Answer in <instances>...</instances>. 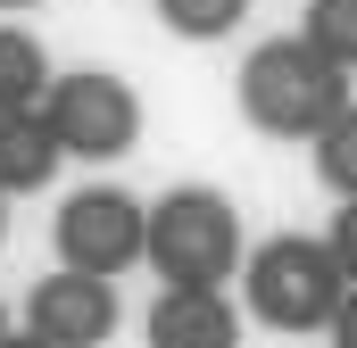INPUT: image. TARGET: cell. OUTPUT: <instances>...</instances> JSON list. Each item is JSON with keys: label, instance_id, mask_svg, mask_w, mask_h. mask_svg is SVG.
Instances as JSON below:
<instances>
[{"label": "cell", "instance_id": "obj_1", "mask_svg": "<svg viewBox=\"0 0 357 348\" xmlns=\"http://www.w3.org/2000/svg\"><path fill=\"white\" fill-rule=\"evenodd\" d=\"M241 116L266 133V141H316L341 108H349V67H333L307 33H266L250 58H241Z\"/></svg>", "mask_w": 357, "mask_h": 348}, {"label": "cell", "instance_id": "obj_2", "mask_svg": "<svg viewBox=\"0 0 357 348\" xmlns=\"http://www.w3.org/2000/svg\"><path fill=\"white\" fill-rule=\"evenodd\" d=\"M241 258H250V241H241V207H233L225 191L183 182V191H167V199L150 207V249H142V265H150L158 282L225 290V282L241 274Z\"/></svg>", "mask_w": 357, "mask_h": 348}, {"label": "cell", "instance_id": "obj_3", "mask_svg": "<svg viewBox=\"0 0 357 348\" xmlns=\"http://www.w3.org/2000/svg\"><path fill=\"white\" fill-rule=\"evenodd\" d=\"M241 299L266 332H333L341 299H349V274L333 258V241L316 232H274L266 249L241 258Z\"/></svg>", "mask_w": 357, "mask_h": 348}, {"label": "cell", "instance_id": "obj_4", "mask_svg": "<svg viewBox=\"0 0 357 348\" xmlns=\"http://www.w3.org/2000/svg\"><path fill=\"white\" fill-rule=\"evenodd\" d=\"M42 108H50L67 158H84V166H116V158L142 141V91L125 84V75H108V67H67V75H50Z\"/></svg>", "mask_w": 357, "mask_h": 348}, {"label": "cell", "instance_id": "obj_5", "mask_svg": "<svg viewBox=\"0 0 357 348\" xmlns=\"http://www.w3.org/2000/svg\"><path fill=\"white\" fill-rule=\"evenodd\" d=\"M50 241H59V265L133 274V265H142V249H150V207H142L133 191H116V182H91V191H75V199L59 207Z\"/></svg>", "mask_w": 357, "mask_h": 348}, {"label": "cell", "instance_id": "obj_6", "mask_svg": "<svg viewBox=\"0 0 357 348\" xmlns=\"http://www.w3.org/2000/svg\"><path fill=\"white\" fill-rule=\"evenodd\" d=\"M116 274H91V265H59L25 290V332L33 348H100L116 340Z\"/></svg>", "mask_w": 357, "mask_h": 348}, {"label": "cell", "instance_id": "obj_7", "mask_svg": "<svg viewBox=\"0 0 357 348\" xmlns=\"http://www.w3.org/2000/svg\"><path fill=\"white\" fill-rule=\"evenodd\" d=\"M142 340L150 348H241V315L225 307V290H183V282H167L158 307L142 315Z\"/></svg>", "mask_w": 357, "mask_h": 348}, {"label": "cell", "instance_id": "obj_8", "mask_svg": "<svg viewBox=\"0 0 357 348\" xmlns=\"http://www.w3.org/2000/svg\"><path fill=\"white\" fill-rule=\"evenodd\" d=\"M67 158V141H59V125H50V108L33 100V108H0V191L17 199V191H42L50 174Z\"/></svg>", "mask_w": 357, "mask_h": 348}, {"label": "cell", "instance_id": "obj_9", "mask_svg": "<svg viewBox=\"0 0 357 348\" xmlns=\"http://www.w3.org/2000/svg\"><path fill=\"white\" fill-rule=\"evenodd\" d=\"M50 91V50L25 25H0V108H33Z\"/></svg>", "mask_w": 357, "mask_h": 348}, {"label": "cell", "instance_id": "obj_10", "mask_svg": "<svg viewBox=\"0 0 357 348\" xmlns=\"http://www.w3.org/2000/svg\"><path fill=\"white\" fill-rule=\"evenodd\" d=\"M307 150H316V182L349 199V191H357V100L324 125V133H316V141H307Z\"/></svg>", "mask_w": 357, "mask_h": 348}, {"label": "cell", "instance_id": "obj_11", "mask_svg": "<svg viewBox=\"0 0 357 348\" xmlns=\"http://www.w3.org/2000/svg\"><path fill=\"white\" fill-rule=\"evenodd\" d=\"M158 17H167V33H183V42H225V33H241L250 0H158Z\"/></svg>", "mask_w": 357, "mask_h": 348}, {"label": "cell", "instance_id": "obj_12", "mask_svg": "<svg viewBox=\"0 0 357 348\" xmlns=\"http://www.w3.org/2000/svg\"><path fill=\"white\" fill-rule=\"evenodd\" d=\"M299 33H307L333 67H349V75H357V0H307Z\"/></svg>", "mask_w": 357, "mask_h": 348}, {"label": "cell", "instance_id": "obj_13", "mask_svg": "<svg viewBox=\"0 0 357 348\" xmlns=\"http://www.w3.org/2000/svg\"><path fill=\"white\" fill-rule=\"evenodd\" d=\"M324 241H333V258H341V274L357 282V191L341 199V216H333V232H324Z\"/></svg>", "mask_w": 357, "mask_h": 348}, {"label": "cell", "instance_id": "obj_14", "mask_svg": "<svg viewBox=\"0 0 357 348\" xmlns=\"http://www.w3.org/2000/svg\"><path fill=\"white\" fill-rule=\"evenodd\" d=\"M333 340L357 348V282H349V299H341V315H333Z\"/></svg>", "mask_w": 357, "mask_h": 348}, {"label": "cell", "instance_id": "obj_15", "mask_svg": "<svg viewBox=\"0 0 357 348\" xmlns=\"http://www.w3.org/2000/svg\"><path fill=\"white\" fill-rule=\"evenodd\" d=\"M0 232H8V191H0Z\"/></svg>", "mask_w": 357, "mask_h": 348}, {"label": "cell", "instance_id": "obj_16", "mask_svg": "<svg viewBox=\"0 0 357 348\" xmlns=\"http://www.w3.org/2000/svg\"><path fill=\"white\" fill-rule=\"evenodd\" d=\"M0 340H8V307H0Z\"/></svg>", "mask_w": 357, "mask_h": 348}, {"label": "cell", "instance_id": "obj_17", "mask_svg": "<svg viewBox=\"0 0 357 348\" xmlns=\"http://www.w3.org/2000/svg\"><path fill=\"white\" fill-rule=\"evenodd\" d=\"M0 8H33V0H0Z\"/></svg>", "mask_w": 357, "mask_h": 348}]
</instances>
